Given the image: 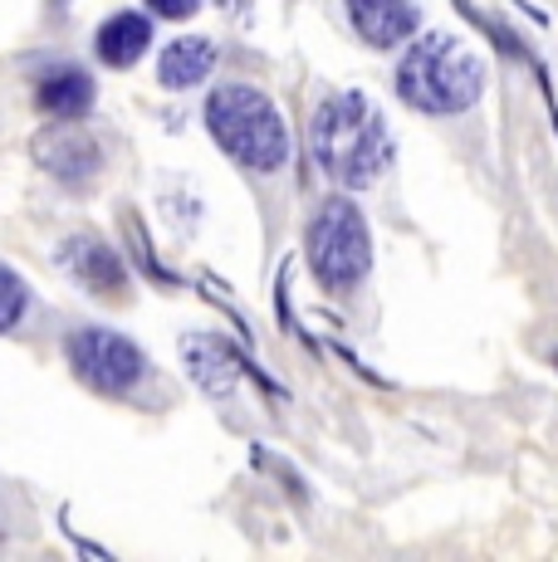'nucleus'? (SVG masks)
I'll list each match as a JSON object with an SVG mask.
<instances>
[{
  "label": "nucleus",
  "instance_id": "1",
  "mask_svg": "<svg viewBox=\"0 0 558 562\" xmlns=\"http://www.w3.org/2000/svg\"><path fill=\"white\" fill-rule=\"evenodd\" d=\"M309 147H314L319 167L348 191L372 187L392 167V127L358 89L334 93L319 108L309 123Z\"/></svg>",
  "mask_w": 558,
  "mask_h": 562
},
{
  "label": "nucleus",
  "instance_id": "2",
  "mask_svg": "<svg viewBox=\"0 0 558 562\" xmlns=\"http://www.w3.org/2000/svg\"><path fill=\"white\" fill-rule=\"evenodd\" d=\"M397 93L416 113H432V117L466 113L486 93V64H480V54L466 40L436 30V35H422L402 54V64H397Z\"/></svg>",
  "mask_w": 558,
  "mask_h": 562
},
{
  "label": "nucleus",
  "instance_id": "3",
  "mask_svg": "<svg viewBox=\"0 0 558 562\" xmlns=\"http://www.w3.org/2000/svg\"><path fill=\"white\" fill-rule=\"evenodd\" d=\"M207 127L216 147L245 171H279L289 157V127L270 93L250 83H221L207 99Z\"/></svg>",
  "mask_w": 558,
  "mask_h": 562
},
{
  "label": "nucleus",
  "instance_id": "4",
  "mask_svg": "<svg viewBox=\"0 0 558 562\" xmlns=\"http://www.w3.org/2000/svg\"><path fill=\"white\" fill-rule=\"evenodd\" d=\"M309 265H314L319 284L334 289V294L368 279L372 235H368L362 211L348 196H334L314 211V221H309Z\"/></svg>",
  "mask_w": 558,
  "mask_h": 562
},
{
  "label": "nucleus",
  "instance_id": "5",
  "mask_svg": "<svg viewBox=\"0 0 558 562\" xmlns=\"http://www.w3.org/2000/svg\"><path fill=\"white\" fill-rule=\"evenodd\" d=\"M64 352H69L74 376L103 396H127L147 376L143 348L113 328H79L69 342H64Z\"/></svg>",
  "mask_w": 558,
  "mask_h": 562
},
{
  "label": "nucleus",
  "instance_id": "6",
  "mask_svg": "<svg viewBox=\"0 0 558 562\" xmlns=\"http://www.w3.org/2000/svg\"><path fill=\"white\" fill-rule=\"evenodd\" d=\"M59 269L74 279L79 289H89L93 299H118L127 289V269L118 250L99 235H69L59 245Z\"/></svg>",
  "mask_w": 558,
  "mask_h": 562
},
{
  "label": "nucleus",
  "instance_id": "7",
  "mask_svg": "<svg viewBox=\"0 0 558 562\" xmlns=\"http://www.w3.org/2000/svg\"><path fill=\"white\" fill-rule=\"evenodd\" d=\"M35 161L49 171L55 181H64V187L83 191L93 187V177H99L103 167V147L93 133H74V127H55V133H45L35 143Z\"/></svg>",
  "mask_w": 558,
  "mask_h": 562
},
{
  "label": "nucleus",
  "instance_id": "8",
  "mask_svg": "<svg viewBox=\"0 0 558 562\" xmlns=\"http://www.w3.org/2000/svg\"><path fill=\"white\" fill-rule=\"evenodd\" d=\"M348 20L372 49H397L422 25V0H343Z\"/></svg>",
  "mask_w": 558,
  "mask_h": 562
},
{
  "label": "nucleus",
  "instance_id": "9",
  "mask_svg": "<svg viewBox=\"0 0 558 562\" xmlns=\"http://www.w3.org/2000/svg\"><path fill=\"white\" fill-rule=\"evenodd\" d=\"M181 358H187L191 376H197L211 396H231L235 386H241V376H250L245 358L225 338H187L181 342Z\"/></svg>",
  "mask_w": 558,
  "mask_h": 562
},
{
  "label": "nucleus",
  "instance_id": "10",
  "mask_svg": "<svg viewBox=\"0 0 558 562\" xmlns=\"http://www.w3.org/2000/svg\"><path fill=\"white\" fill-rule=\"evenodd\" d=\"M99 59L113 64V69H127V64H137L153 45V20L137 15V10H118L99 25Z\"/></svg>",
  "mask_w": 558,
  "mask_h": 562
},
{
  "label": "nucleus",
  "instance_id": "11",
  "mask_svg": "<svg viewBox=\"0 0 558 562\" xmlns=\"http://www.w3.org/2000/svg\"><path fill=\"white\" fill-rule=\"evenodd\" d=\"M35 103L55 117H83L93 108V79L83 69H49L45 79L35 83Z\"/></svg>",
  "mask_w": 558,
  "mask_h": 562
},
{
  "label": "nucleus",
  "instance_id": "12",
  "mask_svg": "<svg viewBox=\"0 0 558 562\" xmlns=\"http://www.w3.org/2000/svg\"><path fill=\"white\" fill-rule=\"evenodd\" d=\"M211 69H216L211 40H171L167 54L157 59V79H163L167 89H197Z\"/></svg>",
  "mask_w": 558,
  "mask_h": 562
},
{
  "label": "nucleus",
  "instance_id": "13",
  "mask_svg": "<svg viewBox=\"0 0 558 562\" xmlns=\"http://www.w3.org/2000/svg\"><path fill=\"white\" fill-rule=\"evenodd\" d=\"M30 304V289H25V279L15 274L10 265H0V333H10L20 323V313H25Z\"/></svg>",
  "mask_w": 558,
  "mask_h": 562
},
{
  "label": "nucleus",
  "instance_id": "14",
  "mask_svg": "<svg viewBox=\"0 0 558 562\" xmlns=\"http://www.w3.org/2000/svg\"><path fill=\"white\" fill-rule=\"evenodd\" d=\"M197 5L201 0H147V10H157V15H167V20H187Z\"/></svg>",
  "mask_w": 558,
  "mask_h": 562
}]
</instances>
